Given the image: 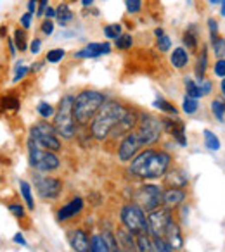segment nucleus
Returning <instances> with one entry per match:
<instances>
[{
    "label": "nucleus",
    "mask_w": 225,
    "mask_h": 252,
    "mask_svg": "<svg viewBox=\"0 0 225 252\" xmlns=\"http://www.w3.org/2000/svg\"><path fill=\"white\" fill-rule=\"evenodd\" d=\"M172 169V156L159 149H142L130 161L128 171L141 180L163 178Z\"/></svg>",
    "instance_id": "1"
},
{
    "label": "nucleus",
    "mask_w": 225,
    "mask_h": 252,
    "mask_svg": "<svg viewBox=\"0 0 225 252\" xmlns=\"http://www.w3.org/2000/svg\"><path fill=\"white\" fill-rule=\"evenodd\" d=\"M128 107H125L118 100H106L104 105L99 109L95 118L90 123V135L99 142H104L109 138L114 126L127 116Z\"/></svg>",
    "instance_id": "2"
},
{
    "label": "nucleus",
    "mask_w": 225,
    "mask_h": 252,
    "mask_svg": "<svg viewBox=\"0 0 225 252\" xmlns=\"http://www.w3.org/2000/svg\"><path fill=\"white\" fill-rule=\"evenodd\" d=\"M108 100L106 95L99 90H81L76 94L75 97V105H73V112H75V119L80 126H87L92 123V119L95 118V114L99 112V109L104 105V102Z\"/></svg>",
    "instance_id": "3"
},
{
    "label": "nucleus",
    "mask_w": 225,
    "mask_h": 252,
    "mask_svg": "<svg viewBox=\"0 0 225 252\" xmlns=\"http://www.w3.org/2000/svg\"><path fill=\"white\" fill-rule=\"evenodd\" d=\"M73 105H75V97L73 95H64L59 100V107L56 111L54 116V128L59 133V137L71 140L76 135V119H75V112H73Z\"/></svg>",
    "instance_id": "4"
},
{
    "label": "nucleus",
    "mask_w": 225,
    "mask_h": 252,
    "mask_svg": "<svg viewBox=\"0 0 225 252\" xmlns=\"http://www.w3.org/2000/svg\"><path fill=\"white\" fill-rule=\"evenodd\" d=\"M28 158L30 164L38 173H52L59 169L61 161L56 156V152H50L47 149H42L33 138H28Z\"/></svg>",
    "instance_id": "5"
},
{
    "label": "nucleus",
    "mask_w": 225,
    "mask_h": 252,
    "mask_svg": "<svg viewBox=\"0 0 225 252\" xmlns=\"http://www.w3.org/2000/svg\"><path fill=\"white\" fill-rule=\"evenodd\" d=\"M30 138L37 142L42 149H47L50 152H59L61 151V140L59 133L56 131L54 125H49L47 121H40L30 128Z\"/></svg>",
    "instance_id": "6"
},
{
    "label": "nucleus",
    "mask_w": 225,
    "mask_h": 252,
    "mask_svg": "<svg viewBox=\"0 0 225 252\" xmlns=\"http://www.w3.org/2000/svg\"><path fill=\"white\" fill-rule=\"evenodd\" d=\"M120 220H121V224H123L128 231H132L134 235L148 231V216H146V211L142 209L141 206H137L135 202L125 204V206L121 207Z\"/></svg>",
    "instance_id": "7"
},
{
    "label": "nucleus",
    "mask_w": 225,
    "mask_h": 252,
    "mask_svg": "<svg viewBox=\"0 0 225 252\" xmlns=\"http://www.w3.org/2000/svg\"><path fill=\"white\" fill-rule=\"evenodd\" d=\"M135 130H137L141 140L144 142V147H149V145H154L156 142L159 140V137H161L163 123H161V119L154 118V116L141 112Z\"/></svg>",
    "instance_id": "8"
},
{
    "label": "nucleus",
    "mask_w": 225,
    "mask_h": 252,
    "mask_svg": "<svg viewBox=\"0 0 225 252\" xmlns=\"http://www.w3.org/2000/svg\"><path fill=\"white\" fill-rule=\"evenodd\" d=\"M134 202L141 206L146 213H152V211L159 209L163 206V190L158 185H141L134 193Z\"/></svg>",
    "instance_id": "9"
},
{
    "label": "nucleus",
    "mask_w": 225,
    "mask_h": 252,
    "mask_svg": "<svg viewBox=\"0 0 225 252\" xmlns=\"http://www.w3.org/2000/svg\"><path fill=\"white\" fill-rule=\"evenodd\" d=\"M144 149V142L141 140L137 130L130 131L127 137L121 138L120 147H118V159L121 162H130L139 152Z\"/></svg>",
    "instance_id": "10"
},
{
    "label": "nucleus",
    "mask_w": 225,
    "mask_h": 252,
    "mask_svg": "<svg viewBox=\"0 0 225 252\" xmlns=\"http://www.w3.org/2000/svg\"><path fill=\"white\" fill-rule=\"evenodd\" d=\"M172 218H173L172 211L166 209L165 206L152 211V213L148 214V231L152 237H165L166 226H168Z\"/></svg>",
    "instance_id": "11"
},
{
    "label": "nucleus",
    "mask_w": 225,
    "mask_h": 252,
    "mask_svg": "<svg viewBox=\"0 0 225 252\" xmlns=\"http://www.w3.org/2000/svg\"><path fill=\"white\" fill-rule=\"evenodd\" d=\"M35 189L45 200H56L63 192V182L54 176H35Z\"/></svg>",
    "instance_id": "12"
},
{
    "label": "nucleus",
    "mask_w": 225,
    "mask_h": 252,
    "mask_svg": "<svg viewBox=\"0 0 225 252\" xmlns=\"http://www.w3.org/2000/svg\"><path fill=\"white\" fill-rule=\"evenodd\" d=\"M68 242L75 252H90L92 251V238L81 228H73L68 231Z\"/></svg>",
    "instance_id": "13"
},
{
    "label": "nucleus",
    "mask_w": 225,
    "mask_h": 252,
    "mask_svg": "<svg viewBox=\"0 0 225 252\" xmlns=\"http://www.w3.org/2000/svg\"><path fill=\"white\" fill-rule=\"evenodd\" d=\"M111 52V45L109 42H90L83 47L81 50L75 52V59H97V57L104 56V54Z\"/></svg>",
    "instance_id": "14"
},
{
    "label": "nucleus",
    "mask_w": 225,
    "mask_h": 252,
    "mask_svg": "<svg viewBox=\"0 0 225 252\" xmlns=\"http://www.w3.org/2000/svg\"><path fill=\"white\" fill-rule=\"evenodd\" d=\"M165 238H166V242L172 245V249L175 252L184 249V235H182V228H180L179 220H175V218L170 220L168 226H166V231H165Z\"/></svg>",
    "instance_id": "15"
},
{
    "label": "nucleus",
    "mask_w": 225,
    "mask_h": 252,
    "mask_svg": "<svg viewBox=\"0 0 225 252\" xmlns=\"http://www.w3.org/2000/svg\"><path fill=\"white\" fill-rule=\"evenodd\" d=\"M186 197H187L186 189H173V187H168L166 190H163V206H165L166 209L173 211L182 206Z\"/></svg>",
    "instance_id": "16"
},
{
    "label": "nucleus",
    "mask_w": 225,
    "mask_h": 252,
    "mask_svg": "<svg viewBox=\"0 0 225 252\" xmlns=\"http://www.w3.org/2000/svg\"><path fill=\"white\" fill-rule=\"evenodd\" d=\"M161 123L165 126L168 133L179 142V145L186 147L187 145V138H186V126L180 119H170V118H161Z\"/></svg>",
    "instance_id": "17"
},
{
    "label": "nucleus",
    "mask_w": 225,
    "mask_h": 252,
    "mask_svg": "<svg viewBox=\"0 0 225 252\" xmlns=\"http://www.w3.org/2000/svg\"><path fill=\"white\" fill-rule=\"evenodd\" d=\"M83 211V199L81 197H73L68 204H64L63 207H59L57 211V221H66V220H71L75 218L76 214H80Z\"/></svg>",
    "instance_id": "18"
},
{
    "label": "nucleus",
    "mask_w": 225,
    "mask_h": 252,
    "mask_svg": "<svg viewBox=\"0 0 225 252\" xmlns=\"http://www.w3.org/2000/svg\"><path fill=\"white\" fill-rule=\"evenodd\" d=\"M163 180L166 187H173V189H186L189 185V176L179 168H172L163 176Z\"/></svg>",
    "instance_id": "19"
},
{
    "label": "nucleus",
    "mask_w": 225,
    "mask_h": 252,
    "mask_svg": "<svg viewBox=\"0 0 225 252\" xmlns=\"http://www.w3.org/2000/svg\"><path fill=\"white\" fill-rule=\"evenodd\" d=\"M170 63L175 69H184L189 64V52L184 47H177L173 49L172 56H170Z\"/></svg>",
    "instance_id": "20"
},
{
    "label": "nucleus",
    "mask_w": 225,
    "mask_h": 252,
    "mask_svg": "<svg viewBox=\"0 0 225 252\" xmlns=\"http://www.w3.org/2000/svg\"><path fill=\"white\" fill-rule=\"evenodd\" d=\"M206 69H208V49L203 45L199 57H197V63H196V78H197V83H201V81L204 80Z\"/></svg>",
    "instance_id": "21"
},
{
    "label": "nucleus",
    "mask_w": 225,
    "mask_h": 252,
    "mask_svg": "<svg viewBox=\"0 0 225 252\" xmlns=\"http://www.w3.org/2000/svg\"><path fill=\"white\" fill-rule=\"evenodd\" d=\"M182 42H184V45H186L189 50H197V45H199V38H197V30H196V26L190 25L189 28H187L186 32H184Z\"/></svg>",
    "instance_id": "22"
},
{
    "label": "nucleus",
    "mask_w": 225,
    "mask_h": 252,
    "mask_svg": "<svg viewBox=\"0 0 225 252\" xmlns=\"http://www.w3.org/2000/svg\"><path fill=\"white\" fill-rule=\"evenodd\" d=\"M57 23H59L61 26H66L70 21H73V11L70 9V5L66 4V2H61L59 5H57Z\"/></svg>",
    "instance_id": "23"
},
{
    "label": "nucleus",
    "mask_w": 225,
    "mask_h": 252,
    "mask_svg": "<svg viewBox=\"0 0 225 252\" xmlns=\"http://www.w3.org/2000/svg\"><path fill=\"white\" fill-rule=\"evenodd\" d=\"M135 240H137L139 252H154L152 251V235L149 231H142V233L135 235Z\"/></svg>",
    "instance_id": "24"
},
{
    "label": "nucleus",
    "mask_w": 225,
    "mask_h": 252,
    "mask_svg": "<svg viewBox=\"0 0 225 252\" xmlns=\"http://www.w3.org/2000/svg\"><path fill=\"white\" fill-rule=\"evenodd\" d=\"M19 190H21V195L25 199L26 206H28V211H35V200H33V193H32V187H30L28 182L21 180L19 182Z\"/></svg>",
    "instance_id": "25"
},
{
    "label": "nucleus",
    "mask_w": 225,
    "mask_h": 252,
    "mask_svg": "<svg viewBox=\"0 0 225 252\" xmlns=\"http://www.w3.org/2000/svg\"><path fill=\"white\" fill-rule=\"evenodd\" d=\"M184 87H186V95L192 98H201L203 97V92H201V87L197 81L190 80V78H186L184 80Z\"/></svg>",
    "instance_id": "26"
},
{
    "label": "nucleus",
    "mask_w": 225,
    "mask_h": 252,
    "mask_svg": "<svg viewBox=\"0 0 225 252\" xmlns=\"http://www.w3.org/2000/svg\"><path fill=\"white\" fill-rule=\"evenodd\" d=\"M152 105H154L156 109H159L161 112H165V114H170V116H177V112H179V109L175 107V105L172 104V102H168L166 98L163 97H158L154 102H152Z\"/></svg>",
    "instance_id": "27"
},
{
    "label": "nucleus",
    "mask_w": 225,
    "mask_h": 252,
    "mask_svg": "<svg viewBox=\"0 0 225 252\" xmlns=\"http://www.w3.org/2000/svg\"><path fill=\"white\" fill-rule=\"evenodd\" d=\"M203 137H204V145H206L208 151H211V152L220 151V140H218V137L213 133V131L204 130L203 131Z\"/></svg>",
    "instance_id": "28"
},
{
    "label": "nucleus",
    "mask_w": 225,
    "mask_h": 252,
    "mask_svg": "<svg viewBox=\"0 0 225 252\" xmlns=\"http://www.w3.org/2000/svg\"><path fill=\"white\" fill-rule=\"evenodd\" d=\"M90 252H111V247L106 242L102 235H94L92 237V251Z\"/></svg>",
    "instance_id": "29"
},
{
    "label": "nucleus",
    "mask_w": 225,
    "mask_h": 252,
    "mask_svg": "<svg viewBox=\"0 0 225 252\" xmlns=\"http://www.w3.org/2000/svg\"><path fill=\"white\" fill-rule=\"evenodd\" d=\"M123 35V28L118 23H112V25H106L104 26V36L108 40H116Z\"/></svg>",
    "instance_id": "30"
},
{
    "label": "nucleus",
    "mask_w": 225,
    "mask_h": 252,
    "mask_svg": "<svg viewBox=\"0 0 225 252\" xmlns=\"http://www.w3.org/2000/svg\"><path fill=\"white\" fill-rule=\"evenodd\" d=\"M211 112H213L215 119L224 121L225 119V100H222V98H213V100H211Z\"/></svg>",
    "instance_id": "31"
},
{
    "label": "nucleus",
    "mask_w": 225,
    "mask_h": 252,
    "mask_svg": "<svg viewBox=\"0 0 225 252\" xmlns=\"http://www.w3.org/2000/svg\"><path fill=\"white\" fill-rule=\"evenodd\" d=\"M37 112H38L42 119H50V118H54V116H56V109H54L52 105H50L49 102H45V100L38 102V105H37Z\"/></svg>",
    "instance_id": "32"
},
{
    "label": "nucleus",
    "mask_w": 225,
    "mask_h": 252,
    "mask_svg": "<svg viewBox=\"0 0 225 252\" xmlns=\"http://www.w3.org/2000/svg\"><path fill=\"white\" fill-rule=\"evenodd\" d=\"M152 251L154 252H175L165 237H152Z\"/></svg>",
    "instance_id": "33"
},
{
    "label": "nucleus",
    "mask_w": 225,
    "mask_h": 252,
    "mask_svg": "<svg viewBox=\"0 0 225 252\" xmlns=\"http://www.w3.org/2000/svg\"><path fill=\"white\" fill-rule=\"evenodd\" d=\"M132 45H134V36L128 35V33H123L120 38L114 40V47H116L118 50H128V49H132Z\"/></svg>",
    "instance_id": "34"
},
{
    "label": "nucleus",
    "mask_w": 225,
    "mask_h": 252,
    "mask_svg": "<svg viewBox=\"0 0 225 252\" xmlns=\"http://www.w3.org/2000/svg\"><path fill=\"white\" fill-rule=\"evenodd\" d=\"M14 43H16V47H18L19 52H25V50L28 49V43H26V30H21V28L16 30Z\"/></svg>",
    "instance_id": "35"
},
{
    "label": "nucleus",
    "mask_w": 225,
    "mask_h": 252,
    "mask_svg": "<svg viewBox=\"0 0 225 252\" xmlns=\"http://www.w3.org/2000/svg\"><path fill=\"white\" fill-rule=\"evenodd\" d=\"M197 107H199V102H197V98H192V97H187L184 98L182 102V111L186 112V114H194V112L197 111Z\"/></svg>",
    "instance_id": "36"
},
{
    "label": "nucleus",
    "mask_w": 225,
    "mask_h": 252,
    "mask_svg": "<svg viewBox=\"0 0 225 252\" xmlns=\"http://www.w3.org/2000/svg\"><path fill=\"white\" fill-rule=\"evenodd\" d=\"M66 56V50L64 49H50L49 52L45 54V61L50 64H56L59 61H63V57Z\"/></svg>",
    "instance_id": "37"
},
{
    "label": "nucleus",
    "mask_w": 225,
    "mask_h": 252,
    "mask_svg": "<svg viewBox=\"0 0 225 252\" xmlns=\"http://www.w3.org/2000/svg\"><path fill=\"white\" fill-rule=\"evenodd\" d=\"M211 47H213V52L218 59H225V38L224 36H218V38L211 43Z\"/></svg>",
    "instance_id": "38"
},
{
    "label": "nucleus",
    "mask_w": 225,
    "mask_h": 252,
    "mask_svg": "<svg viewBox=\"0 0 225 252\" xmlns=\"http://www.w3.org/2000/svg\"><path fill=\"white\" fill-rule=\"evenodd\" d=\"M125 9L128 14H139L142 9V0H125Z\"/></svg>",
    "instance_id": "39"
},
{
    "label": "nucleus",
    "mask_w": 225,
    "mask_h": 252,
    "mask_svg": "<svg viewBox=\"0 0 225 252\" xmlns=\"http://www.w3.org/2000/svg\"><path fill=\"white\" fill-rule=\"evenodd\" d=\"M156 47H158L159 52H166V50L172 49V38L168 35H163L156 40Z\"/></svg>",
    "instance_id": "40"
},
{
    "label": "nucleus",
    "mask_w": 225,
    "mask_h": 252,
    "mask_svg": "<svg viewBox=\"0 0 225 252\" xmlns=\"http://www.w3.org/2000/svg\"><path fill=\"white\" fill-rule=\"evenodd\" d=\"M7 207H9V211H11L12 216H16V218H18V220H25L26 211H25V207H23L21 204L14 202V204H9Z\"/></svg>",
    "instance_id": "41"
},
{
    "label": "nucleus",
    "mask_w": 225,
    "mask_h": 252,
    "mask_svg": "<svg viewBox=\"0 0 225 252\" xmlns=\"http://www.w3.org/2000/svg\"><path fill=\"white\" fill-rule=\"evenodd\" d=\"M4 105L7 107V111H18L19 109V98L11 97V95H5L4 97Z\"/></svg>",
    "instance_id": "42"
},
{
    "label": "nucleus",
    "mask_w": 225,
    "mask_h": 252,
    "mask_svg": "<svg viewBox=\"0 0 225 252\" xmlns=\"http://www.w3.org/2000/svg\"><path fill=\"white\" fill-rule=\"evenodd\" d=\"M208 30H210V40H211V43H213L215 40L220 36V35H218V23L215 21L213 18L208 19Z\"/></svg>",
    "instance_id": "43"
},
{
    "label": "nucleus",
    "mask_w": 225,
    "mask_h": 252,
    "mask_svg": "<svg viewBox=\"0 0 225 252\" xmlns=\"http://www.w3.org/2000/svg\"><path fill=\"white\" fill-rule=\"evenodd\" d=\"M28 73H32V67H26V66L16 67V73H14V78H12V83H18V81H21Z\"/></svg>",
    "instance_id": "44"
},
{
    "label": "nucleus",
    "mask_w": 225,
    "mask_h": 252,
    "mask_svg": "<svg viewBox=\"0 0 225 252\" xmlns=\"http://www.w3.org/2000/svg\"><path fill=\"white\" fill-rule=\"evenodd\" d=\"M213 71H215V74L217 76H220L222 80L225 78V59H218L217 63H215V66H213Z\"/></svg>",
    "instance_id": "45"
},
{
    "label": "nucleus",
    "mask_w": 225,
    "mask_h": 252,
    "mask_svg": "<svg viewBox=\"0 0 225 252\" xmlns=\"http://www.w3.org/2000/svg\"><path fill=\"white\" fill-rule=\"evenodd\" d=\"M40 30H42L43 35L50 36L54 33V21H52V19H45V21L40 25Z\"/></svg>",
    "instance_id": "46"
},
{
    "label": "nucleus",
    "mask_w": 225,
    "mask_h": 252,
    "mask_svg": "<svg viewBox=\"0 0 225 252\" xmlns=\"http://www.w3.org/2000/svg\"><path fill=\"white\" fill-rule=\"evenodd\" d=\"M32 19H33V14H32V12H26V14H23V16H21L19 23H21L23 30H30V28H32Z\"/></svg>",
    "instance_id": "47"
},
{
    "label": "nucleus",
    "mask_w": 225,
    "mask_h": 252,
    "mask_svg": "<svg viewBox=\"0 0 225 252\" xmlns=\"http://www.w3.org/2000/svg\"><path fill=\"white\" fill-rule=\"evenodd\" d=\"M40 49H42V40H40V38H33L32 43H30V50H32L33 56H38Z\"/></svg>",
    "instance_id": "48"
},
{
    "label": "nucleus",
    "mask_w": 225,
    "mask_h": 252,
    "mask_svg": "<svg viewBox=\"0 0 225 252\" xmlns=\"http://www.w3.org/2000/svg\"><path fill=\"white\" fill-rule=\"evenodd\" d=\"M199 87H201V92H203V95H208L211 92V88H213V85H211L210 80H206V78H204V80L199 83Z\"/></svg>",
    "instance_id": "49"
},
{
    "label": "nucleus",
    "mask_w": 225,
    "mask_h": 252,
    "mask_svg": "<svg viewBox=\"0 0 225 252\" xmlns=\"http://www.w3.org/2000/svg\"><path fill=\"white\" fill-rule=\"evenodd\" d=\"M38 5H40V0H28V12H32V14L38 12Z\"/></svg>",
    "instance_id": "50"
},
{
    "label": "nucleus",
    "mask_w": 225,
    "mask_h": 252,
    "mask_svg": "<svg viewBox=\"0 0 225 252\" xmlns=\"http://www.w3.org/2000/svg\"><path fill=\"white\" fill-rule=\"evenodd\" d=\"M47 7H49V0H40L38 12H37V16H43V14H45Z\"/></svg>",
    "instance_id": "51"
},
{
    "label": "nucleus",
    "mask_w": 225,
    "mask_h": 252,
    "mask_svg": "<svg viewBox=\"0 0 225 252\" xmlns=\"http://www.w3.org/2000/svg\"><path fill=\"white\" fill-rule=\"evenodd\" d=\"M45 19H54V18H57V11L54 7H47V11H45Z\"/></svg>",
    "instance_id": "52"
},
{
    "label": "nucleus",
    "mask_w": 225,
    "mask_h": 252,
    "mask_svg": "<svg viewBox=\"0 0 225 252\" xmlns=\"http://www.w3.org/2000/svg\"><path fill=\"white\" fill-rule=\"evenodd\" d=\"M14 242H16V244H19V245H26V240H25V237H23V233H16L14 235Z\"/></svg>",
    "instance_id": "53"
},
{
    "label": "nucleus",
    "mask_w": 225,
    "mask_h": 252,
    "mask_svg": "<svg viewBox=\"0 0 225 252\" xmlns=\"http://www.w3.org/2000/svg\"><path fill=\"white\" fill-rule=\"evenodd\" d=\"M81 5H83V7H92V5H94V0H81Z\"/></svg>",
    "instance_id": "54"
},
{
    "label": "nucleus",
    "mask_w": 225,
    "mask_h": 252,
    "mask_svg": "<svg viewBox=\"0 0 225 252\" xmlns=\"http://www.w3.org/2000/svg\"><path fill=\"white\" fill-rule=\"evenodd\" d=\"M154 35H156V38H159V36L165 35V32H163V28H156L154 30Z\"/></svg>",
    "instance_id": "55"
},
{
    "label": "nucleus",
    "mask_w": 225,
    "mask_h": 252,
    "mask_svg": "<svg viewBox=\"0 0 225 252\" xmlns=\"http://www.w3.org/2000/svg\"><path fill=\"white\" fill-rule=\"evenodd\" d=\"M111 252H128V251H127V249H123V247H121V245H120V244H118V245H116V247L112 249V251H111Z\"/></svg>",
    "instance_id": "56"
},
{
    "label": "nucleus",
    "mask_w": 225,
    "mask_h": 252,
    "mask_svg": "<svg viewBox=\"0 0 225 252\" xmlns=\"http://www.w3.org/2000/svg\"><path fill=\"white\" fill-rule=\"evenodd\" d=\"M220 14L225 18V0H222L220 2Z\"/></svg>",
    "instance_id": "57"
},
{
    "label": "nucleus",
    "mask_w": 225,
    "mask_h": 252,
    "mask_svg": "<svg viewBox=\"0 0 225 252\" xmlns=\"http://www.w3.org/2000/svg\"><path fill=\"white\" fill-rule=\"evenodd\" d=\"M42 66H43L42 63H37V64H33V66H32V73H35V71H37V69H40V67H42Z\"/></svg>",
    "instance_id": "58"
},
{
    "label": "nucleus",
    "mask_w": 225,
    "mask_h": 252,
    "mask_svg": "<svg viewBox=\"0 0 225 252\" xmlns=\"http://www.w3.org/2000/svg\"><path fill=\"white\" fill-rule=\"evenodd\" d=\"M220 90H222V94H224V97H225V78L222 80V83H220Z\"/></svg>",
    "instance_id": "59"
},
{
    "label": "nucleus",
    "mask_w": 225,
    "mask_h": 252,
    "mask_svg": "<svg viewBox=\"0 0 225 252\" xmlns=\"http://www.w3.org/2000/svg\"><path fill=\"white\" fill-rule=\"evenodd\" d=\"M222 0H210V4H220Z\"/></svg>",
    "instance_id": "60"
},
{
    "label": "nucleus",
    "mask_w": 225,
    "mask_h": 252,
    "mask_svg": "<svg viewBox=\"0 0 225 252\" xmlns=\"http://www.w3.org/2000/svg\"><path fill=\"white\" fill-rule=\"evenodd\" d=\"M134 252H139V249H137V251H134Z\"/></svg>",
    "instance_id": "61"
}]
</instances>
